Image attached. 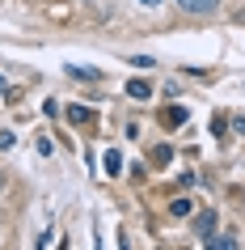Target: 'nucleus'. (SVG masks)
<instances>
[{
	"mask_svg": "<svg viewBox=\"0 0 245 250\" xmlns=\"http://www.w3.org/2000/svg\"><path fill=\"white\" fill-rule=\"evenodd\" d=\"M182 13H190V17H207V13H216L220 9V0H173Z\"/></svg>",
	"mask_w": 245,
	"mask_h": 250,
	"instance_id": "nucleus-1",
	"label": "nucleus"
},
{
	"mask_svg": "<svg viewBox=\"0 0 245 250\" xmlns=\"http://www.w3.org/2000/svg\"><path fill=\"white\" fill-rule=\"evenodd\" d=\"M211 229H216V212H199V216H194V233L207 242V237H211Z\"/></svg>",
	"mask_w": 245,
	"mask_h": 250,
	"instance_id": "nucleus-2",
	"label": "nucleus"
},
{
	"mask_svg": "<svg viewBox=\"0 0 245 250\" xmlns=\"http://www.w3.org/2000/svg\"><path fill=\"white\" fill-rule=\"evenodd\" d=\"M102 170L110 174V178H114V174H123V157H118L114 148H110V153H106V157H102Z\"/></svg>",
	"mask_w": 245,
	"mask_h": 250,
	"instance_id": "nucleus-3",
	"label": "nucleus"
},
{
	"mask_svg": "<svg viewBox=\"0 0 245 250\" xmlns=\"http://www.w3.org/2000/svg\"><path fill=\"white\" fill-rule=\"evenodd\" d=\"M161 123L178 127V123H186V110H182V106H169V110H161Z\"/></svg>",
	"mask_w": 245,
	"mask_h": 250,
	"instance_id": "nucleus-4",
	"label": "nucleus"
},
{
	"mask_svg": "<svg viewBox=\"0 0 245 250\" xmlns=\"http://www.w3.org/2000/svg\"><path fill=\"white\" fill-rule=\"evenodd\" d=\"M127 93L135 98V102H144V98H152V89H148V81H127Z\"/></svg>",
	"mask_w": 245,
	"mask_h": 250,
	"instance_id": "nucleus-5",
	"label": "nucleus"
},
{
	"mask_svg": "<svg viewBox=\"0 0 245 250\" xmlns=\"http://www.w3.org/2000/svg\"><path fill=\"white\" fill-rule=\"evenodd\" d=\"M68 119L72 123H93V110L89 106H68Z\"/></svg>",
	"mask_w": 245,
	"mask_h": 250,
	"instance_id": "nucleus-6",
	"label": "nucleus"
},
{
	"mask_svg": "<svg viewBox=\"0 0 245 250\" xmlns=\"http://www.w3.org/2000/svg\"><path fill=\"white\" fill-rule=\"evenodd\" d=\"M203 246H211V250H237V237H228V233H224V237H207Z\"/></svg>",
	"mask_w": 245,
	"mask_h": 250,
	"instance_id": "nucleus-7",
	"label": "nucleus"
},
{
	"mask_svg": "<svg viewBox=\"0 0 245 250\" xmlns=\"http://www.w3.org/2000/svg\"><path fill=\"white\" fill-rule=\"evenodd\" d=\"M169 212H173V216H190V199H169Z\"/></svg>",
	"mask_w": 245,
	"mask_h": 250,
	"instance_id": "nucleus-8",
	"label": "nucleus"
},
{
	"mask_svg": "<svg viewBox=\"0 0 245 250\" xmlns=\"http://www.w3.org/2000/svg\"><path fill=\"white\" fill-rule=\"evenodd\" d=\"M68 72H72V77H80V81H97V77H102V72H93V68H76V64L68 68Z\"/></svg>",
	"mask_w": 245,
	"mask_h": 250,
	"instance_id": "nucleus-9",
	"label": "nucleus"
},
{
	"mask_svg": "<svg viewBox=\"0 0 245 250\" xmlns=\"http://www.w3.org/2000/svg\"><path fill=\"white\" fill-rule=\"evenodd\" d=\"M13 140H17L13 132H0V148H13Z\"/></svg>",
	"mask_w": 245,
	"mask_h": 250,
	"instance_id": "nucleus-10",
	"label": "nucleus"
},
{
	"mask_svg": "<svg viewBox=\"0 0 245 250\" xmlns=\"http://www.w3.org/2000/svg\"><path fill=\"white\" fill-rule=\"evenodd\" d=\"M135 4H144V9H156V4H161V0H135Z\"/></svg>",
	"mask_w": 245,
	"mask_h": 250,
	"instance_id": "nucleus-11",
	"label": "nucleus"
},
{
	"mask_svg": "<svg viewBox=\"0 0 245 250\" xmlns=\"http://www.w3.org/2000/svg\"><path fill=\"white\" fill-rule=\"evenodd\" d=\"M0 191H4V174H0Z\"/></svg>",
	"mask_w": 245,
	"mask_h": 250,
	"instance_id": "nucleus-12",
	"label": "nucleus"
},
{
	"mask_svg": "<svg viewBox=\"0 0 245 250\" xmlns=\"http://www.w3.org/2000/svg\"><path fill=\"white\" fill-rule=\"evenodd\" d=\"M0 93H4V81H0Z\"/></svg>",
	"mask_w": 245,
	"mask_h": 250,
	"instance_id": "nucleus-13",
	"label": "nucleus"
}]
</instances>
